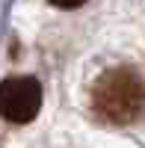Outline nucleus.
<instances>
[{"label":"nucleus","mask_w":145,"mask_h":148,"mask_svg":"<svg viewBox=\"0 0 145 148\" xmlns=\"http://www.w3.org/2000/svg\"><path fill=\"white\" fill-rule=\"evenodd\" d=\"M42 110V86L36 77H6L0 83V116L12 125H27Z\"/></svg>","instance_id":"obj_2"},{"label":"nucleus","mask_w":145,"mask_h":148,"mask_svg":"<svg viewBox=\"0 0 145 148\" xmlns=\"http://www.w3.org/2000/svg\"><path fill=\"white\" fill-rule=\"evenodd\" d=\"M92 113L107 125H136L145 119V80L133 65L107 68L92 86Z\"/></svg>","instance_id":"obj_1"}]
</instances>
